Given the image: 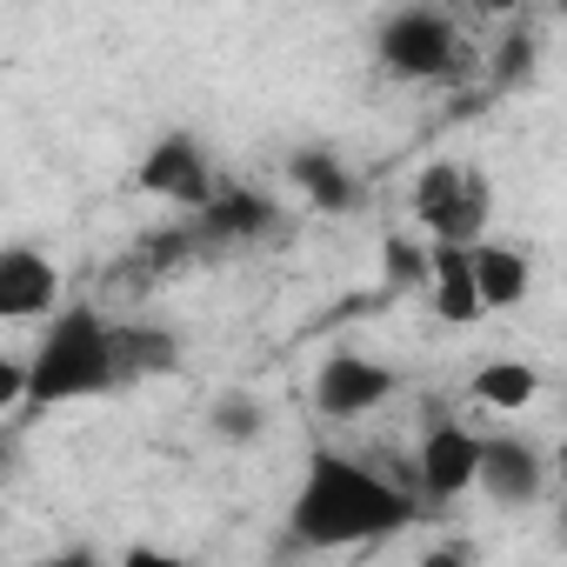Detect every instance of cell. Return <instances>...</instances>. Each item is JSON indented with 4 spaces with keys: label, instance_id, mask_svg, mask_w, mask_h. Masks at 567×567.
<instances>
[{
    "label": "cell",
    "instance_id": "obj_18",
    "mask_svg": "<svg viewBox=\"0 0 567 567\" xmlns=\"http://www.w3.org/2000/svg\"><path fill=\"white\" fill-rule=\"evenodd\" d=\"M527 68H534V48H527V34H520V41L501 48V81H527Z\"/></svg>",
    "mask_w": 567,
    "mask_h": 567
},
{
    "label": "cell",
    "instance_id": "obj_14",
    "mask_svg": "<svg viewBox=\"0 0 567 567\" xmlns=\"http://www.w3.org/2000/svg\"><path fill=\"white\" fill-rule=\"evenodd\" d=\"M288 174H295L301 200L321 207V214H354V207H361V181L341 167L334 147H301V154L288 161Z\"/></svg>",
    "mask_w": 567,
    "mask_h": 567
},
{
    "label": "cell",
    "instance_id": "obj_6",
    "mask_svg": "<svg viewBox=\"0 0 567 567\" xmlns=\"http://www.w3.org/2000/svg\"><path fill=\"white\" fill-rule=\"evenodd\" d=\"M474 461H481V434L461 427L454 414H434L421 447H414V481L427 501H461L474 487Z\"/></svg>",
    "mask_w": 567,
    "mask_h": 567
},
{
    "label": "cell",
    "instance_id": "obj_8",
    "mask_svg": "<svg viewBox=\"0 0 567 567\" xmlns=\"http://www.w3.org/2000/svg\"><path fill=\"white\" fill-rule=\"evenodd\" d=\"M61 308V267L34 240L0 247V321H48Z\"/></svg>",
    "mask_w": 567,
    "mask_h": 567
},
{
    "label": "cell",
    "instance_id": "obj_10",
    "mask_svg": "<svg viewBox=\"0 0 567 567\" xmlns=\"http://www.w3.org/2000/svg\"><path fill=\"white\" fill-rule=\"evenodd\" d=\"M474 487H481L494 507H534L540 487H547V461H540L534 441H520V434H494V441H481Z\"/></svg>",
    "mask_w": 567,
    "mask_h": 567
},
{
    "label": "cell",
    "instance_id": "obj_9",
    "mask_svg": "<svg viewBox=\"0 0 567 567\" xmlns=\"http://www.w3.org/2000/svg\"><path fill=\"white\" fill-rule=\"evenodd\" d=\"M274 227H280V207H274V194L214 181V194L194 207V227H187V234H200V240H220V247H254V240H267Z\"/></svg>",
    "mask_w": 567,
    "mask_h": 567
},
{
    "label": "cell",
    "instance_id": "obj_2",
    "mask_svg": "<svg viewBox=\"0 0 567 567\" xmlns=\"http://www.w3.org/2000/svg\"><path fill=\"white\" fill-rule=\"evenodd\" d=\"M114 388V361H107V321L94 308H54L34 354H28V388H21V414H54L68 401H94Z\"/></svg>",
    "mask_w": 567,
    "mask_h": 567
},
{
    "label": "cell",
    "instance_id": "obj_1",
    "mask_svg": "<svg viewBox=\"0 0 567 567\" xmlns=\"http://www.w3.org/2000/svg\"><path fill=\"white\" fill-rule=\"evenodd\" d=\"M408 520H414V494L341 447L308 454V474L288 507V527L301 547H368V540L401 534Z\"/></svg>",
    "mask_w": 567,
    "mask_h": 567
},
{
    "label": "cell",
    "instance_id": "obj_5",
    "mask_svg": "<svg viewBox=\"0 0 567 567\" xmlns=\"http://www.w3.org/2000/svg\"><path fill=\"white\" fill-rule=\"evenodd\" d=\"M394 388H401L394 368H381V361H368V354H328V361L315 368V394H308V401H315L321 421L348 427V421H368L374 408H388Z\"/></svg>",
    "mask_w": 567,
    "mask_h": 567
},
{
    "label": "cell",
    "instance_id": "obj_17",
    "mask_svg": "<svg viewBox=\"0 0 567 567\" xmlns=\"http://www.w3.org/2000/svg\"><path fill=\"white\" fill-rule=\"evenodd\" d=\"M381 260H388V288H414V280H427V247L408 240V234H388Z\"/></svg>",
    "mask_w": 567,
    "mask_h": 567
},
{
    "label": "cell",
    "instance_id": "obj_19",
    "mask_svg": "<svg viewBox=\"0 0 567 567\" xmlns=\"http://www.w3.org/2000/svg\"><path fill=\"white\" fill-rule=\"evenodd\" d=\"M21 388H28V361H0V408H21Z\"/></svg>",
    "mask_w": 567,
    "mask_h": 567
},
{
    "label": "cell",
    "instance_id": "obj_11",
    "mask_svg": "<svg viewBox=\"0 0 567 567\" xmlns=\"http://www.w3.org/2000/svg\"><path fill=\"white\" fill-rule=\"evenodd\" d=\"M107 361H114V388L134 381H167L181 374V334L161 321H107Z\"/></svg>",
    "mask_w": 567,
    "mask_h": 567
},
{
    "label": "cell",
    "instance_id": "obj_3",
    "mask_svg": "<svg viewBox=\"0 0 567 567\" xmlns=\"http://www.w3.org/2000/svg\"><path fill=\"white\" fill-rule=\"evenodd\" d=\"M374 54L401 81H447L461 68V28L441 8H394L374 28Z\"/></svg>",
    "mask_w": 567,
    "mask_h": 567
},
{
    "label": "cell",
    "instance_id": "obj_20",
    "mask_svg": "<svg viewBox=\"0 0 567 567\" xmlns=\"http://www.w3.org/2000/svg\"><path fill=\"white\" fill-rule=\"evenodd\" d=\"M8 467H14V427L0 421V474H8Z\"/></svg>",
    "mask_w": 567,
    "mask_h": 567
},
{
    "label": "cell",
    "instance_id": "obj_13",
    "mask_svg": "<svg viewBox=\"0 0 567 567\" xmlns=\"http://www.w3.org/2000/svg\"><path fill=\"white\" fill-rule=\"evenodd\" d=\"M427 295H434V315L447 328H474L487 308L474 295V260H467V240H427Z\"/></svg>",
    "mask_w": 567,
    "mask_h": 567
},
{
    "label": "cell",
    "instance_id": "obj_7",
    "mask_svg": "<svg viewBox=\"0 0 567 567\" xmlns=\"http://www.w3.org/2000/svg\"><path fill=\"white\" fill-rule=\"evenodd\" d=\"M141 194L154 200H174V207H200L214 194V167H207V147L194 134H161L147 154H141Z\"/></svg>",
    "mask_w": 567,
    "mask_h": 567
},
{
    "label": "cell",
    "instance_id": "obj_12",
    "mask_svg": "<svg viewBox=\"0 0 567 567\" xmlns=\"http://www.w3.org/2000/svg\"><path fill=\"white\" fill-rule=\"evenodd\" d=\"M467 260H474V295L487 315H514L534 288V254L514 247V240H467Z\"/></svg>",
    "mask_w": 567,
    "mask_h": 567
},
{
    "label": "cell",
    "instance_id": "obj_4",
    "mask_svg": "<svg viewBox=\"0 0 567 567\" xmlns=\"http://www.w3.org/2000/svg\"><path fill=\"white\" fill-rule=\"evenodd\" d=\"M414 220L434 240H481L487 234V174L461 161H427L414 174Z\"/></svg>",
    "mask_w": 567,
    "mask_h": 567
},
{
    "label": "cell",
    "instance_id": "obj_16",
    "mask_svg": "<svg viewBox=\"0 0 567 567\" xmlns=\"http://www.w3.org/2000/svg\"><path fill=\"white\" fill-rule=\"evenodd\" d=\"M207 427H214L227 447H247V441H260V434H267V408H260L247 388H227V394H214Z\"/></svg>",
    "mask_w": 567,
    "mask_h": 567
},
{
    "label": "cell",
    "instance_id": "obj_15",
    "mask_svg": "<svg viewBox=\"0 0 567 567\" xmlns=\"http://www.w3.org/2000/svg\"><path fill=\"white\" fill-rule=\"evenodd\" d=\"M467 394H474L481 408H494V414H514V408H527V401L540 394V374H534L527 361H487V368H474Z\"/></svg>",
    "mask_w": 567,
    "mask_h": 567
}]
</instances>
